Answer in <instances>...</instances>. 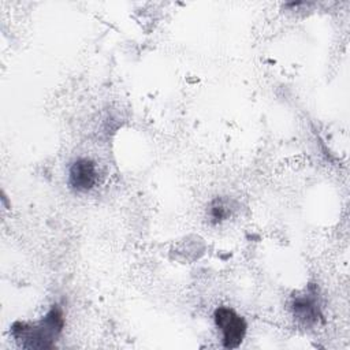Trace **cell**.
I'll return each mask as SVG.
<instances>
[{
	"label": "cell",
	"mask_w": 350,
	"mask_h": 350,
	"mask_svg": "<svg viewBox=\"0 0 350 350\" xmlns=\"http://www.w3.org/2000/svg\"><path fill=\"white\" fill-rule=\"evenodd\" d=\"M63 327V312L57 305H53L41 321L34 324L15 323L11 331L25 349H52Z\"/></svg>",
	"instance_id": "1"
},
{
	"label": "cell",
	"mask_w": 350,
	"mask_h": 350,
	"mask_svg": "<svg viewBox=\"0 0 350 350\" xmlns=\"http://www.w3.org/2000/svg\"><path fill=\"white\" fill-rule=\"evenodd\" d=\"M215 323L223 335L224 349H237L242 343L247 324L242 316H239L234 309L220 306L215 310Z\"/></svg>",
	"instance_id": "2"
},
{
	"label": "cell",
	"mask_w": 350,
	"mask_h": 350,
	"mask_svg": "<svg viewBox=\"0 0 350 350\" xmlns=\"http://www.w3.org/2000/svg\"><path fill=\"white\" fill-rule=\"evenodd\" d=\"M293 314L304 324H314L321 317L319 295L314 287L306 288L304 293L293 297Z\"/></svg>",
	"instance_id": "3"
},
{
	"label": "cell",
	"mask_w": 350,
	"mask_h": 350,
	"mask_svg": "<svg viewBox=\"0 0 350 350\" xmlns=\"http://www.w3.org/2000/svg\"><path fill=\"white\" fill-rule=\"evenodd\" d=\"M97 182V170L90 159L75 160L68 171V183L75 191H88Z\"/></svg>",
	"instance_id": "4"
},
{
	"label": "cell",
	"mask_w": 350,
	"mask_h": 350,
	"mask_svg": "<svg viewBox=\"0 0 350 350\" xmlns=\"http://www.w3.org/2000/svg\"><path fill=\"white\" fill-rule=\"evenodd\" d=\"M231 212H232V208H231L230 200L223 197H216L215 200H212L206 211L208 219L212 224H219L224 221L227 217L231 216Z\"/></svg>",
	"instance_id": "5"
}]
</instances>
